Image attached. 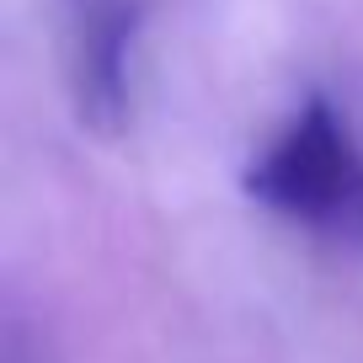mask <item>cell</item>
<instances>
[{
  "label": "cell",
  "instance_id": "6da1fadb",
  "mask_svg": "<svg viewBox=\"0 0 363 363\" xmlns=\"http://www.w3.org/2000/svg\"><path fill=\"white\" fill-rule=\"evenodd\" d=\"M240 187L278 219L363 240V145L326 96H310L251 155Z\"/></svg>",
  "mask_w": 363,
  "mask_h": 363
},
{
  "label": "cell",
  "instance_id": "7a4b0ae2",
  "mask_svg": "<svg viewBox=\"0 0 363 363\" xmlns=\"http://www.w3.org/2000/svg\"><path fill=\"white\" fill-rule=\"evenodd\" d=\"M139 0H59V54L75 123L86 134H123L134 113Z\"/></svg>",
  "mask_w": 363,
  "mask_h": 363
}]
</instances>
